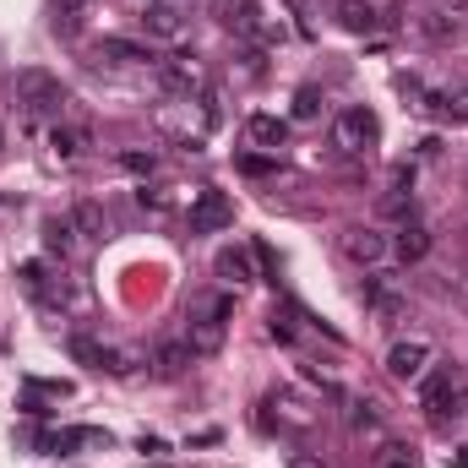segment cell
I'll return each instance as SVG.
<instances>
[{
    "label": "cell",
    "instance_id": "cell-32",
    "mask_svg": "<svg viewBox=\"0 0 468 468\" xmlns=\"http://www.w3.org/2000/svg\"><path fill=\"white\" fill-rule=\"evenodd\" d=\"M452 468H468V447H463V452H458V458H452Z\"/></svg>",
    "mask_w": 468,
    "mask_h": 468
},
{
    "label": "cell",
    "instance_id": "cell-22",
    "mask_svg": "<svg viewBox=\"0 0 468 468\" xmlns=\"http://www.w3.org/2000/svg\"><path fill=\"white\" fill-rule=\"evenodd\" d=\"M420 33H425V38H452V33H458V16H447V11H425V16H420Z\"/></svg>",
    "mask_w": 468,
    "mask_h": 468
},
{
    "label": "cell",
    "instance_id": "cell-29",
    "mask_svg": "<svg viewBox=\"0 0 468 468\" xmlns=\"http://www.w3.org/2000/svg\"><path fill=\"white\" fill-rule=\"evenodd\" d=\"M283 468H327V463H322V452H289Z\"/></svg>",
    "mask_w": 468,
    "mask_h": 468
},
{
    "label": "cell",
    "instance_id": "cell-1",
    "mask_svg": "<svg viewBox=\"0 0 468 468\" xmlns=\"http://www.w3.org/2000/svg\"><path fill=\"white\" fill-rule=\"evenodd\" d=\"M229 316H234V294H202L191 300V316H186V344L197 359H213L229 338Z\"/></svg>",
    "mask_w": 468,
    "mask_h": 468
},
{
    "label": "cell",
    "instance_id": "cell-18",
    "mask_svg": "<svg viewBox=\"0 0 468 468\" xmlns=\"http://www.w3.org/2000/svg\"><path fill=\"white\" fill-rule=\"evenodd\" d=\"M71 224H77V234H104V229H110V218H104V207H99V202H77Z\"/></svg>",
    "mask_w": 468,
    "mask_h": 468
},
{
    "label": "cell",
    "instance_id": "cell-11",
    "mask_svg": "<svg viewBox=\"0 0 468 468\" xmlns=\"http://www.w3.org/2000/svg\"><path fill=\"white\" fill-rule=\"evenodd\" d=\"M158 71H164V88H169V93H191V88H202L197 55H175V60H158Z\"/></svg>",
    "mask_w": 468,
    "mask_h": 468
},
{
    "label": "cell",
    "instance_id": "cell-28",
    "mask_svg": "<svg viewBox=\"0 0 468 468\" xmlns=\"http://www.w3.org/2000/svg\"><path fill=\"white\" fill-rule=\"evenodd\" d=\"M267 333H272V338H278V344H294V327H289V322H283V316H278V311H272V322H267Z\"/></svg>",
    "mask_w": 468,
    "mask_h": 468
},
{
    "label": "cell",
    "instance_id": "cell-27",
    "mask_svg": "<svg viewBox=\"0 0 468 468\" xmlns=\"http://www.w3.org/2000/svg\"><path fill=\"white\" fill-rule=\"evenodd\" d=\"M349 425H354V431H376V409H370V403H354Z\"/></svg>",
    "mask_w": 468,
    "mask_h": 468
},
{
    "label": "cell",
    "instance_id": "cell-9",
    "mask_svg": "<svg viewBox=\"0 0 468 468\" xmlns=\"http://www.w3.org/2000/svg\"><path fill=\"white\" fill-rule=\"evenodd\" d=\"M191 359H197V354H191L186 338H164V344L153 349V376H158V381H175V376H186Z\"/></svg>",
    "mask_w": 468,
    "mask_h": 468
},
{
    "label": "cell",
    "instance_id": "cell-15",
    "mask_svg": "<svg viewBox=\"0 0 468 468\" xmlns=\"http://www.w3.org/2000/svg\"><path fill=\"white\" fill-rule=\"evenodd\" d=\"M392 250H398V261H425L431 256V229H420V224H403L398 229V239H392Z\"/></svg>",
    "mask_w": 468,
    "mask_h": 468
},
{
    "label": "cell",
    "instance_id": "cell-3",
    "mask_svg": "<svg viewBox=\"0 0 468 468\" xmlns=\"http://www.w3.org/2000/svg\"><path fill=\"white\" fill-rule=\"evenodd\" d=\"M333 136H338V147L354 153V158H365L376 142H381V115L370 110V104H354V110H338L333 120Z\"/></svg>",
    "mask_w": 468,
    "mask_h": 468
},
{
    "label": "cell",
    "instance_id": "cell-17",
    "mask_svg": "<svg viewBox=\"0 0 468 468\" xmlns=\"http://www.w3.org/2000/svg\"><path fill=\"white\" fill-rule=\"evenodd\" d=\"M44 250H49V256H71V250H77V224H71V218H49V224H44Z\"/></svg>",
    "mask_w": 468,
    "mask_h": 468
},
{
    "label": "cell",
    "instance_id": "cell-30",
    "mask_svg": "<svg viewBox=\"0 0 468 468\" xmlns=\"http://www.w3.org/2000/svg\"><path fill=\"white\" fill-rule=\"evenodd\" d=\"M55 5H66V11H82V5H93V0H55Z\"/></svg>",
    "mask_w": 468,
    "mask_h": 468
},
{
    "label": "cell",
    "instance_id": "cell-5",
    "mask_svg": "<svg viewBox=\"0 0 468 468\" xmlns=\"http://www.w3.org/2000/svg\"><path fill=\"white\" fill-rule=\"evenodd\" d=\"M338 250L349 256L354 267H376V261L387 256V234L365 229V224H349V229H338Z\"/></svg>",
    "mask_w": 468,
    "mask_h": 468
},
{
    "label": "cell",
    "instance_id": "cell-19",
    "mask_svg": "<svg viewBox=\"0 0 468 468\" xmlns=\"http://www.w3.org/2000/svg\"><path fill=\"white\" fill-rule=\"evenodd\" d=\"M224 22L234 33H256V0H224Z\"/></svg>",
    "mask_w": 468,
    "mask_h": 468
},
{
    "label": "cell",
    "instance_id": "cell-8",
    "mask_svg": "<svg viewBox=\"0 0 468 468\" xmlns=\"http://www.w3.org/2000/svg\"><path fill=\"white\" fill-rule=\"evenodd\" d=\"M49 153L66 158V164H71V158H88V153H93V131H88V125H60V120H55V125H49Z\"/></svg>",
    "mask_w": 468,
    "mask_h": 468
},
{
    "label": "cell",
    "instance_id": "cell-2",
    "mask_svg": "<svg viewBox=\"0 0 468 468\" xmlns=\"http://www.w3.org/2000/svg\"><path fill=\"white\" fill-rule=\"evenodd\" d=\"M16 104H22L27 115L60 120L66 115V104H71V93H66V82L49 77V71H16Z\"/></svg>",
    "mask_w": 468,
    "mask_h": 468
},
{
    "label": "cell",
    "instance_id": "cell-6",
    "mask_svg": "<svg viewBox=\"0 0 468 468\" xmlns=\"http://www.w3.org/2000/svg\"><path fill=\"white\" fill-rule=\"evenodd\" d=\"M234 224V202L224 191H197L191 202V234H213V229H229Z\"/></svg>",
    "mask_w": 468,
    "mask_h": 468
},
{
    "label": "cell",
    "instance_id": "cell-26",
    "mask_svg": "<svg viewBox=\"0 0 468 468\" xmlns=\"http://www.w3.org/2000/svg\"><path fill=\"white\" fill-rule=\"evenodd\" d=\"M447 120H458V125H468V88H458V93H447Z\"/></svg>",
    "mask_w": 468,
    "mask_h": 468
},
{
    "label": "cell",
    "instance_id": "cell-12",
    "mask_svg": "<svg viewBox=\"0 0 468 468\" xmlns=\"http://www.w3.org/2000/svg\"><path fill=\"white\" fill-rule=\"evenodd\" d=\"M452 387H458V370H447V365H441V370H431V376L420 381V409H425V414H436V409L447 403V392H452Z\"/></svg>",
    "mask_w": 468,
    "mask_h": 468
},
{
    "label": "cell",
    "instance_id": "cell-14",
    "mask_svg": "<svg viewBox=\"0 0 468 468\" xmlns=\"http://www.w3.org/2000/svg\"><path fill=\"white\" fill-rule=\"evenodd\" d=\"M333 16H338L344 33H376V5L370 0H338Z\"/></svg>",
    "mask_w": 468,
    "mask_h": 468
},
{
    "label": "cell",
    "instance_id": "cell-10",
    "mask_svg": "<svg viewBox=\"0 0 468 468\" xmlns=\"http://www.w3.org/2000/svg\"><path fill=\"white\" fill-rule=\"evenodd\" d=\"M99 60H110V66H158V55L147 44H136V38H99Z\"/></svg>",
    "mask_w": 468,
    "mask_h": 468
},
{
    "label": "cell",
    "instance_id": "cell-21",
    "mask_svg": "<svg viewBox=\"0 0 468 468\" xmlns=\"http://www.w3.org/2000/svg\"><path fill=\"white\" fill-rule=\"evenodd\" d=\"M376 468H420V458H414V447H403V441H387V447L376 452Z\"/></svg>",
    "mask_w": 468,
    "mask_h": 468
},
{
    "label": "cell",
    "instance_id": "cell-13",
    "mask_svg": "<svg viewBox=\"0 0 468 468\" xmlns=\"http://www.w3.org/2000/svg\"><path fill=\"white\" fill-rule=\"evenodd\" d=\"M245 131H250V142H256V147H272V153L289 142V120H283V115H250V120H245Z\"/></svg>",
    "mask_w": 468,
    "mask_h": 468
},
{
    "label": "cell",
    "instance_id": "cell-25",
    "mask_svg": "<svg viewBox=\"0 0 468 468\" xmlns=\"http://www.w3.org/2000/svg\"><path fill=\"white\" fill-rule=\"evenodd\" d=\"M77 27H82V11H66V5H55V33H60V38H77Z\"/></svg>",
    "mask_w": 468,
    "mask_h": 468
},
{
    "label": "cell",
    "instance_id": "cell-23",
    "mask_svg": "<svg viewBox=\"0 0 468 468\" xmlns=\"http://www.w3.org/2000/svg\"><path fill=\"white\" fill-rule=\"evenodd\" d=\"M322 115V93H316V88H300V93H294V120H316Z\"/></svg>",
    "mask_w": 468,
    "mask_h": 468
},
{
    "label": "cell",
    "instance_id": "cell-7",
    "mask_svg": "<svg viewBox=\"0 0 468 468\" xmlns=\"http://www.w3.org/2000/svg\"><path fill=\"white\" fill-rule=\"evenodd\" d=\"M213 272H218L229 289H245V283H256V256H250V245H224V250L213 256Z\"/></svg>",
    "mask_w": 468,
    "mask_h": 468
},
{
    "label": "cell",
    "instance_id": "cell-20",
    "mask_svg": "<svg viewBox=\"0 0 468 468\" xmlns=\"http://www.w3.org/2000/svg\"><path fill=\"white\" fill-rule=\"evenodd\" d=\"M376 213H381V218H409V213H414V191L392 186V191H387V197L376 202Z\"/></svg>",
    "mask_w": 468,
    "mask_h": 468
},
{
    "label": "cell",
    "instance_id": "cell-35",
    "mask_svg": "<svg viewBox=\"0 0 468 468\" xmlns=\"http://www.w3.org/2000/svg\"><path fill=\"white\" fill-rule=\"evenodd\" d=\"M153 5H158V0H153Z\"/></svg>",
    "mask_w": 468,
    "mask_h": 468
},
{
    "label": "cell",
    "instance_id": "cell-31",
    "mask_svg": "<svg viewBox=\"0 0 468 468\" xmlns=\"http://www.w3.org/2000/svg\"><path fill=\"white\" fill-rule=\"evenodd\" d=\"M447 5H452V16H463L468 11V0H447Z\"/></svg>",
    "mask_w": 468,
    "mask_h": 468
},
{
    "label": "cell",
    "instance_id": "cell-4",
    "mask_svg": "<svg viewBox=\"0 0 468 468\" xmlns=\"http://www.w3.org/2000/svg\"><path fill=\"white\" fill-rule=\"evenodd\" d=\"M425 365H431V344H425V338H398V344L387 349V376H392V381H420Z\"/></svg>",
    "mask_w": 468,
    "mask_h": 468
},
{
    "label": "cell",
    "instance_id": "cell-33",
    "mask_svg": "<svg viewBox=\"0 0 468 468\" xmlns=\"http://www.w3.org/2000/svg\"><path fill=\"white\" fill-rule=\"evenodd\" d=\"M153 468H169V463H153Z\"/></svg>",
    "mask_w": 468,
    "mask_h": 468
},
{
    "label": "cell",
    "instance_id": "cell-34",
    "mask_svg": "<svg viewBox=\"0 0 468 468\" xmlns=\"http://www.w3.org/2000/svg\"><path fill=\"white\" fill-rule=\"evenodd\" d=\"M0 142H5V131H0Z\"/></svg>",
    "mask_w": 468,
    "mask_h": 468
},
{
    "label": "cell",
    "instance_id": "cell-24",
    "mask_svg": "<svg viewBox=\"0 0 468 468\" xmlns=\"http://www.w3.org/2000/svg\"><path fill=\"white\" fill-rule=\"evenodd\" d=\"M120 169H125V175H153L158 158H153V153H120Z\"/></svg>",
    "mask_w": 468,
    "mask_h": 468
},
{
    "label": "cell",
    "instance_id": "cell-16",
    "mask_svg": "<svg viewBox=\"0 0 468 468\" xmlns=\"http://www.w3.org/2000/svg\"><path fill=\"white\" fill-rule=\"evenodd\" d=\"M142 27H147L153 38H175V33H180V11H175L169 0H158V5L142 11Z\"/></svg>",
    "mask_w": 468,
    "mask_h": 468
}]
</instances>
